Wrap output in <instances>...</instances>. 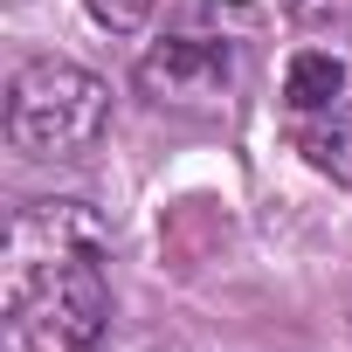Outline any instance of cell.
<instances>
[{"mask_svg":"<svg viewBox=\"0 0 352 352\" xmlns=\"http://www.w3.org/2000/svg\"><path fill=\"white\" fill-rule=\"evenodd\" d=\"M297 28H311V35L331 28V42L352 35V0H297Z\"/></svg>","mask_w":352,"mask_h":352,"instance_id":"7","label":"cell"},{"mask_svg":"<svg viewBox=\"0 0 352 352\" xmlns=\"http://www.w3.org/2000/svg\"><path fill=\"white\" fill-rule=\"evenodd\" d=\"M97 352H159V345H152V338H104Z\"/></svg>","mask_w":352,"mask_h":352,"instance_id":"8","label":"cell"},{"mask_svg":"<svg viewBox=\"0 0 352 352\" xmlns=\"http://www.w3.org/2000/svg\"><path fill=\"white\" fill-rule=\"evenodd\" d=\"M297 124V145H304V159L318 166V173H331V180H345L352 187V83L324 104V111H311V118H290Z\"/></svg>","mask_w":352,"mask_h":352,"instance_id":"4","label":"cell"},{"mask_svg":"<svg viewBox=\"0 0 352 352\" xmlns=\"http://www.w3.org/2000/svg\"><path fill=\"white\" fill-rule=\"evenodd\" d=\"M111 124L104 76L76 63H28L8 83V138L28 159H83Z\"/></svg>","mask_w":352,"mask_h":352,"instance_id":"3","label":"cell"},{"mask_svg":"<svg viewBox=\"0 0 352 352\" xmlns=\"http://www.w3.org/2000/svg\"><path fill=\"white\" fill-rule=\"evenodd\" d=\"M111 331L104 256L8 263V324L0 352H97Z\"/></svg>","mask_w":352,"mask_h":352,"instance_id":"2","label":"cell"},{"mask_svg":"<svg viewBox=\"0 0 352 352\" xmlns=\"http://www.w3.org/2000/svg\"><path fill=\"white\" fill-rule=\"evenodd\" d=\"M256 28L263 21L242 0H173L166 42L138 63V90L173 111H221L242 83Z\"/></svg>","mask_w":352,"mask_h":352,"instance_id":"1","label":"cell"},{"mask_svg":"<svg viewBox=\"0 0 352 352\" xmlns=\"http://www.w3.org/2000/svg\"><path fill=\"white\" fill-rule=\"evenodd\" d=\"M83 8L97 14V28H111V35H138V28L159 14V0H83Z\"/></svg>","mask_w":352,"mask_h":352,"instance_id":"6","label":"cell"},{"mask_svg":"<svg viewBox=\"0 0 352 352\" xmlns=\"http://www.w3.org/2000/svg\"><path fill=\"white\" fill-rule=\"evenodd\" d=\"M345 83H352L345 56L324 49V42H311V49H297L290 69H283V104H290V118H311V111H324Z\"/></svg>","mask_w":352,"mask_h":352,"instance_id":"5","label":"cell"}]
</instances>
